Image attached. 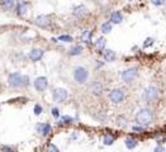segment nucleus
<instances>
[{"label":"nucleus","mask_w":166,"mask_h":152,"mask_svg":"<svg viewBox=\"0 0 166 152\" xmlns=\"http://www.w3.org/2000/svg\"><path fill=\"white\" fill-rule=\"evenodd\" d=\"M152 121H154V112L150 108H142L136 114V122L140 126L147 127L149 124L152 123Z\"/></svg>","instance_id":"1"},{"label":"nucleus","mask_w":166,"mask_h":152,"mask_svg":"<svg viewBox=\"0 0 166 152\" xmlns=\"http://www.w3.org/2000/svg\"><path fill=\"white\" fill-rule=\"evenodd\" d=\"M160 97V89L155 85H151L149 88H146L142 94V99L146 103H155Z\"/></svg>","instance_id":"2"},{"label":"nucleus","mask_w":166,"mask_h":152,"mask_svg":"<svg viewBox=\"0 0 166 152\" xmlns=\"http://www.w3.org/2000/svg\"><path fill=\"white\" fill-rule=\"evenodd\" d=\"M72 75H74V80H75L78 84H81V85L85 84L88 81V79H89V71L84 66L75 67V69H74Z\"/></svg>","instance_id":"3"},{"label":"nucleus","mask_w":166,"mask_h":152,"mask_svg":"<svg viewBox=\"0 0 166 152\" xmlns=\"http://www.w3.org/2000/svg\"><path fill=\"white\" fill-rule=\"evenodd\" d=\"M137 76H138V69L137 67H128L122 72L121 78L126 84H132L137 79Z\"/></svg>","instance_id":"4"},{"label":"nucleus","mask_w":166,"mask_h":152,"mask_svg":"<svg viewBox=\"0 0 166 152\" xmlns=\"http://www.w3.org/2000/svg\"><path fill=\"white\" fill-rule=\"evenodd\" d=\"M126 98V93L122 89H113L109 93V99L113 104H121Z\"/></svg>","instance_id":"5"},{"label":"nucleus","mask_w":166,"mask_h":152,"mask_svg":"<svg viewBox=\"0 0 166 152\" xmlns=\"http://www.w3.org/2000/svg\"><path fill=\"white\" fill-rule=\"evenodd\" d=\"M8 84L12 88H19L23 86V75L19 72H13L8 76Z\"/></svg>","instance_id":"6"},{"label":"nucleus","mask_w":166,"mask_h":152,"mask_svg":"<svg viewBox=\"0 0 166 152\" xmlns=\"http://www.w3.org/2000/svg\"><path fill=\"white\" fill-rule=\"evenodd\" d=\"M52 97H53V100L56 103H64V102L67 100L69 94H67V90H65L62 88H57V89L53 90Z\"/></svg>","instance_id":"7"},{"label":"nucleus","mask_w":166,"mask_h":152,"mask_svg":"<svg viewBox=\"0 0 166 152\" xmlns=\"http://www.w3.org/2000/svg\"><path fill=\"white\" fill-rule=\"evenodd\" d=\"M89 91L93 94L94 97H100V95L103 94V91H104V86H103V84L100 81L95 80L94 83H91V85L89 88Z\"/></svg>","instance_id":"8"},{"label":"nucleus","mask_w":166,"mask_h":152,"mask_svg":"<svg viewBox=\"0 0 166 152\" xmlns=\"http://www.w3.org/2000/svg\"><path fill=\"white\" fill-rule=\"evenodd\" d=\"M48 86V80L45 76H40V78H37L34 80V88L37 91H45Z\"/></svg>","instance_id":"9"},{"label":"nucleus","mask_w":166,"mask_h":152,"mask_svg":"<svg viewBox=\"0 0 166 152\" xmlns=\"http://www.w3.org/2000/svg\"><path fill=\"white\" fill-rule=\"evenodd\" d=\"M43 55H45V51L42 48H33V50H31L28 56H29V60L32 62H38L43 57Z\"/></svg>","instance_id":"10"},{"label":"nucleus","mask_w":166,"mask_h":152,"mask_svg":"<svg viewBox=\"0 0 166 152\" xmlns=\"http://www.w3.org/2000/svg\"><path fill=\"white\" fill-rule=\"evenodd\" d=\"M28 7H29V3L26 2V0H22V2H19L17 5H15V10H17V14L19 17H23L27 14L28 12Z\"/></svg>","instance_id":"11"},{"label":"nucleus","mask_w":166,"mask_h":152,"mask_svg":"<svg viewBox=\"0 0 166 152\" xmlns=\"http://www.w3.org/2000/svg\"><path fill=\"white\" fill-rule=\"evenodd\" d=\"M36 129H37V132H38L40 135L43 136V137L48 136L50 133H51V126H50L48 123H38V124L36 126Z\"/></svg>","instance_id":"12"},{"label":"nucleus","mask_w":166,"mask_h":152,"mask_svg":"<svg viewBox=\"0 0 166 152\" xmlns=\"http://www.w3.org/2000/svg\"><path fill=\"white\" fill-rule=\"evenodd\" d=\"M36 24L40 28H47L50 26V18L47 15H38L36 18Z\"/></svg>","instance_id":"13"},{"label":"nucleus","mask_w":166,"mask_h":152,"mask_svg":"<svg viewBox=\"0 0 166 152\" xmlns=\"http://www.w3.org/2000/svg\"><path fill=\"white\" fill-rule=\"evenodd\" d=\"M86 13H88V9H86V7L83 5V4L75 7V8H74V10H72V14L75 15V17H78V18H83Z\"/></svg>","instance_id":"14"},{"label":"nucleus","mask_w":166,"mask_h":152,"mask_svg":"<svg viewBox=\"0 0 166 152\" xmlns=\"http://www.w3.org/2000/svg\"><path fill=\"white\" fill-rule=\"evenodd\" d=\"M122 21H123V15L121 12H113L112 15H110V23L119 24V23H122Z\"/></svg>","instance_id":"15"},{"label":"nucleus","mask_w":166,"mask_h":152,"mask_svg":"<svg viewBox=\"0 0 166 152\" xmlns=\"http://www.w3.org/2000/svg\"><path fill=\"white\" fill-rule=\"evenodd\" d=\"M103 57H104V60L108 61V62H112L116 60V52L113 50H104L103 52Z\"/></svg>","instance_id":"16"},{"label":"nucleus","mask_w":166,"mask_h":152,"mask_svg":"<svg viewBox=\"0 0 166 152\" xmlns=\"http://www.w3.org/2000/svg\"><path fill=\"white\" fill-rule=\"evenodd\" d=\"M15 0H3L2 2V7H3V9L4 10H7V12H10V10H13L14 8H15Z\"/></svg>","instance_id":"17"},{"label":"nucleus","mask_w":166,"mask_h":152,"mask_svg":"<svg viewBox=\"0 0 166 152\" xmlns=\"http://www.w3.org/2000/svg\"><path fill=\"white\" fill-rule=\"evenodd\" d=\"M126 147L128 148V150H133V148H136L137 147V145H138V141L136 140V138H132V137H128L127 140H126Z\"/></svg>","instance_id":"18"},{"label":"nucleus","mask_w":166,"mask_h":152,"mask_svg":"<svg viewBox=\"0 0 166 152\" xmlns=\"http://www.w3.org/2000/svg\"><path fill=\"white\" fill-rule=\"evenodd\" d=\"M91 31H89V29H86V31H84L83 32V34H81V41L84 42V43H90L91 42Z\"/></svg>","instance_id":"19"},{"label":"nucleus","mask_w":166,"mask_h":152,"mask_svg":"<svg viewBox=\"0 0 166 152\" xmlns=\"http://www.w3.org/2000/svg\"><path fill=\"white\" fill-rule=\"evenodd\" d=\"M74 122V118L72 117H70V116H64V117H61L60 118V121L57 122V126H66V124H70V123H72Z\"/></svg>","instance_id":"20"},{"label":"nucleus","mask_w":166,"mask_h":152,"mask_svg":"<svg viewBox=\"0 0 166 152\" xmlns=\"http://www.w3.org/2000/svg\"><path fill=\"white\" fill-rule=\"evenodd\" d=\"M71 56H79L83 53V47L80 45H76V46H74L70 48V52H69Z\"/></svg>","instance_id":"21"},{"label":"nucleus","mask_w":166,"mask_h":152,"mask_svg":"<svg viewBox=\"0 0 166 152\" xmlns=\"http://www.w3.org/2000/svg\"><path fill=\"white\" fill-rule=\"evenodd\" d=\"M105 40L103 37H100V38H98V40L95 41V47H97V50L98 51H103L104 50V47H105Z\"/></svg>","instance_id":"22"},{"label":"nucleus","mask_w":166,"mask_h":152,"mask_svg":"<svg viewBox=\"0 0 166 152\" xmlns=\"http://www.w3.org/2000/svg\"><path fill=\"white\" fill-rule=\"evenodd\" d=\"M112 32V23L110 22H105L102 24V33L103 34H108Z\"/></svg>","instance_id":"23"},{"label":"nucleus","mask_w":166,"mask_h":152,"mask_svg":"<svg viewBox=\"0 0 166 152\" xmlns=\"http://www.w3.org/2000/svg\"><path fill=\"white\" fill-rule=\"evenodd\" d=\"M103 142H104L105 146H110V145H113V142H114V137L110 136V135H107V136L104 137Z\"/></svg>","instance_id":"24"},{"label":"nucleus","mask_w":166,"mask_h":152,"mask_svg":"<svg viewBox=\"0 0 166 152\" xmlns=\"http://www.w3.org/2000/svg\"><path fill=\"white\" fill-rule=\"evenodd\" d=\"M59 41H62V42H72L74 40H72V37L71 36H67V34H64V36H60L59 38H57Z\"/></svg>","instance_id":"25"},{"label":"nucleus","mask_w":166,"mask_h":152,"mask_svg":"<svg viewBox=\"0 0 166 152\" xmlns=\"http://www.w3.org/2000/svg\"><path fill=\"white\" fill-rule=\"evenodd\" d=\"M47 152H60V150L57 148L56 145H53V143H50L48 147H47Z\"/></svg>","instance_id":"26"},{"label":"nucleus","mask_w":166,"mask_h":152,"mask_svg":"<svg viewBox=\"0 0 166 152\" xmlns=\"http://www.w3.org/2000/svg\"><path fill=\"white\" fill-rule=\"evenodd\" d=\"M33 110H34V114H36V116H40V114H41V113L43 112V108H42V107H41L40 104H36V105H34V109H33Z\"/></svg>","instance_id":"27"},{"label":"nucleus","mask_w":166,"mask_h":152,"mask_svg":"<svg viewBox=\"0 0 166 152\" xmlns=\"http://www.w3.org/2000/svg\"><path fill=\"white\" fill-rule=\"evenodd\" d=\"M132 129L135 131V132H137V133H142V132H145V129H146V127H143V126H133L132 127Z\"/></svg>","instance_id":"28"},{"label":"nucleus","mask_w":166,"mask_h":152,"mask_svg":"<svg viewBox=\"0 0 166 152\" xmlns=\"http://www.w3.org/2000/svg\"><path fill=\"white\" fill-rule=\"evenodd\" d=\"M152 45H154V40H152V38H147V40L143 42V47H145V48L150 47V46H152Z\"/></svg>","instance_id":"29"},{"label":"nucleus","mask_w":166,"mask_h":152,"mask_svg":"<svg viewBox=\"0 0 166 152\" xmlns=\"http://www.w3.org/2000/svg\"><path fill=\"white\" fill-rule=\"evenodd\" d=\"M151 4L155 7H161L165 4V0H151Z\"/></svg>","instance_id":"30"},{"label":"nucleus","mask_w":166,"mask_h":152,"mask_svg":"<svg viewBox=\"0 0 166 152\" xmlns=\"http://www.w3.org/2000/svg\"><path fill=\"white\" fill-rule=\"evenodd\" d=\"M51 113H52V116H53L55 118H59V117H60V109H59V108H52V109H51Z\"/></svg>","instance_id":"31"},{"label":"nucleus","mask_w":166,"mask_h":152,"mask_svg":"<svg viewBox=\"0 0 166 152\" xmlns=\"http://www.w3.org/2000/svg\"><path fill=\"white\" fill-rule=\"evenodd\" d=\"M154 152H165V147H164L162 145H159V146H156V147H155Z\"/></svg>","instance_id":"32"},{"label":"nucleus","mask_w":166,"mask_h":152,"mask_svg":"<svg viewBox=\"0 0 166 152\" xmlns=\"http://www.w3.org/2000/svg\"><path fill=\"white\" fill-rule=\"evenodd\" d=\"M0 148H2V151H4V152H14V151H13V148H12V147H9V146H2Z\"/></svg>","instance_id":"33"},{"label":"nucleus","mask_w":166,"mask_h":152,"mask_svg":"<svg viewBox=\"0 0 166 152\" xmlns=\"http://www.w3.org/2000/svg\"><path fill=\"white\" fill-rule=\"evenodd\" d=\"M23 85L24 86L29 85V78H28V76H23Z\"/></svg>","instance_id":"34"},{"label":"nucleus","mask_w":166,"mask_h":152,"mask_svg":"<svg viewBox=\"0 0 166 152\" xmlns=\"http://www.w3.org/2000/svg\"><path fill=\"white\" fill-rule=\"evenodd\" d=\"M128 2H133V0H128Z\"/></svg>","instance_id":"35"},{"label":"nucleus","mask_w":166,"mask_h":152,"mask_svg":"<svg viewBox=\"0 0 166 152\" xmlns=\"http://www.w3.org/2000/svg\"><path fill=\"white\" fill-rule=\"evenodd\" d=\"M93 2H97V0H93Z\"/></svg>","instance_id":"36"}]
</instances>
